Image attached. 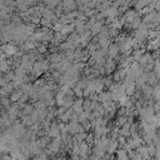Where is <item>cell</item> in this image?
<instances>
[{
  "label": "cell",
  "instance_id": "obj_1",
  "mask_svg": "<svg viewBox=\"0 0 160 160\" xmlns=\"http://www.w3.org/2000/svg\"><path fill=\"white\" fill-rule=\"evenodd\" d=\"M90 146L91 145H89L86 141H83V143H80L79 144V155H80V158H83V159H86L88 156H89V154H90Z\"/></svg>",
  "mask_w": 160,
  "mask_h": 160
},
{
  "label": "cell",
  "instance_id": "obj_2",
  "mask_svg": "<svg viewBox=\"0 0 160 160\" xmlns=\"http://www.w3.org/2000/svg\"><path fill=\"white\" fill-rule=\"evenodd\" d=\"M16 51H18V48H16V45H15L14 43H8V44H5V50H4V53H5L6 58L14 56Z\"/></svg>",
  "mask_w": 160,
  "mask_h": 160
},
{
  "label": "cell",
  "instance_id": "obj_3",
  "mask_svg": "<svg viewBox=\"0 0 160 160\" xmlns=\"http://www.w3.org/2000/svg\"><path fill=\"white\" fill-rule=\"evenodd\" d=\"M104 66H105V70H106V75L111 74V73L115 70V66H116L114 58H110V56H109L108 59L105 60V64H104Z\"/></svg>",
  "mask_w": 160,
  "mask_h": 160
},
{
  "label": "cell",
  "instance_id": "obj_4",
  "mask_svg": "<svg viewBox=\"0 0 160 160\" xmlns=\"http://www.w3.org/2000/svg\"><path fill=\"white\" fill-rule=\"evenodd\" d=\"M61 5H63L65 13H69V11L75 10V9L78 8V6H76V3H75V0H63V2H61Z\"/></svg>",
  "mask_w": 160,
  "mask_h": 160
},
{
  "label": "cell",
  "instance_id": "obj_5",
  "mask_svg": "<svg viewBox=\"0 0 160 160\" xmlns=\"http://www.w3.org/2000/svg\"><path fill=\"white\" fill-rule=\"evenodd\" d=\"M153 88H154V86H151V85H149V84H145V85L141 88V93H143L144 99L150 100V99L153 98Z\"/></svg>",
  "mask_w": 160,
  "mask_h": 160
},
{
  "label": "cell",
  "instance_id": "obj_6",
  "mask_svg": "<svg viewBox=\"0 0 160 160\" xmlns=\"http://www.w3.org/2000/svg\"><path fill=\"white\" fill-rule=\"evenodd\" d=\"M119 53H120V45L116 43H111L110 46L108 48V55L110 58H116Z\"/></svg>",
  "mask_w": 160,
  "mask_h": 160
},
{
  "label": "cell",
  "instance_id": "obj_7",
  "mask_svg": "<svg viewBox=\"0 0 160 160\" xmlns=\"http://www.w3.org/2000/svg\"><path fill=\"white\" fill-rule=\"evenodd\" d=\"M83 103H84V99H83V98H78V100L74 101V105H73V110H74V113L80 114L82 111H84Z\"/></svg>",
  "mask_w": 160,
  "mask_h": 160
},
{
  "label": "cell",
  "instance_id": "obj_8",
  "mask_svg": "<svg viewBox=\"0 0 160 160\" xmlns=\"http://www.w3.org/2000/svg\"><path fill=\"white\" fill-rule=\"evenodd\" d=\"M146 84H149L151 86H155L156 84H159V79L156 76V74L151 70V71H148V82H146Z\"/></svg>",
  "mask_w": 160,
  "mask_h": 160
},
{
  "label": "cell",
  "instance_id": "obj_9",
  "mask_svg": "<svg viewBox=\"0 0 160 160\" xmlns=\"http://www.w3.org/2000/svg\"><path fill=\"white\" fill-rule=\"evenodd\" d=\"M160 48V35L153 40H149V44H148V50H158Z\"/></svg>",
  "mask_w": 160,
  "mask_h": 160
},
{
  "label": "cell",
  "instance_id": "obj_10",
  "mask_svg": "<svg viewBox=\"0 0 160 160\" xmlns=\"http://www.w3.org/2000/svg\"><path fill=\"white\" fill-rule=\"evenodd\" d=\"M23 94H24V93H23L21 89H15V90L9 95V98H10V100H11L13 103H16V101L20 100V98H21Z\"/></svg>",
  "mask_w": 160,
  "mask_h": 160
},
{
  "label": "cell",
  "instance_id": "obj_11",
  "mask_svg": "<svg viewBox=\"0 0 160 160\" xmlns=\"http://www.w3.org/2000/svg\"><path fill=\"white\" fill-rule=\"evenodd\" d=\"M135 151H138L140 155H141V158L143 159H150V155H149V153H148V145H140V146H138L136 148V150Z\"/></svg>",
  "mask_w": 160,
  "mask_h": 160
},
{
  "label": "cell",
  "instance_id": "obj_12",
  "mask_svg": "<svg viewBox=\"0 0 160 160\" xmlns=\"http://www.w3.org/2000/svg\"><path fill=\"white\" fill-rule=\"evenodd\" d=\"M74 98L73 95H65L64 96V100H63V106L66 109H69V108H73V105H74Z\"/></svg>",
  "mask_w": 160,
  "mask_h": 160
},
{
  "label": "cell",
  "instance_id": "obj_13",
  "mask_svg": "<svg viewBox=\"0 0 160 160\" xmlns=\"http://www.w3.org/2000/svg\"><path fill=\"white\" fill-rule=\"evenodd\" d=\"M74 114V110H73V108H69V109H66L65 110V113L61 115V118H60V122H64V123H69L70 122V118H71V115Z\"/></svg>",
  "mask_w": 160,
  "mask_h": 160
},
{
  "label": "cell",
  "instance_id": "obj_14",
  "mask_svg": "<svg viewBox=\"0 0 160 160\" xmlns=\"http://www.w3.org/2000/svg\"><path fill=\"white\" fill-rule=\"evenodd\" d=\"M150 60H153V56H151L150 53H144V54L141 55V58L139 59V64L144 68V66H145L146 64H148Z\"/></svg>",
  "mask_w": 160,
  "mask_h": 160
},
{
  "label": "cell",
  "instance_id": "obj_15",
  "mask_svg": "<svg viewBox=\"0 0 160 160\" xmlns=\"http://www.w3.org/2000/svg\"><path fill=\"white\" fill-rule=\"evenodd\" d=\"M50 136L49 135H46V136H40V139L39 140H36V143H38V145L40 146L42 149H44V148H46V146L49 145V141H50Z\"/></svg>",
  "mask_w": 160,
  "mask_h": 160
},
{
  "label": "cell",
  "instance_id": "obj_16",
  "mask_svg": "<svg viewBox=\"0 0 160 160\" xmlns=\"http://www.w3.org/2000/svg\"><path fill=\"white\" fill-rule=\"evenodd\" d=\"M115 156L118 158V159H124V160H126V159H129V154H128V151L124 149V148H119L116 151H115Z\"/></svg>",
  "mask_w": 160,
  "mask_h": 160
},
{
  "label": "cell",
  "instance_id": "obj_17",
  "mask_svg": "<svg viewBox=\"0 0 160 160\" xmlns=\"http://www.w3.org/2000/svg\"><path fill=\"white\" fill-rule=\"evenodd\" d=\"M128 120H129V116H126V115H118V118L115 120V124L118 128H122Z\"/></svg>",
  "mask_w": 160,
  "mask_h": 160
},
{
  "label": "cell",
  "instance_id": "obj_18",
  "mask_svg": "<svg viewBox=\"0 0 160 160\" xmlns=\"http://www.w3.org/2000/svg\"><path fill=\"white\" fill-rule=\"evenodd\" d=\"M61 2H63V0H44L45 5L48 8H50V9H55L58 5L61 4Z\"/></svg>",
  "mask_w": 160,
  "mask_h": 160
},
{
  "label": "cell",
  "instance_id": "obj_19",
  "mask_svg": "<svg viewBox=\"0 0 160 160\" xmlns=\"http://www.w3.org/2000/svg\"><path fill=\"white\" fill-rule=\"evenodd\" d=\"M144 49H140V48H138V49H134L131 51V55H133V58H134V60H136V61H139V59L141 58V55L144 54Z\"/></svg>",
  "mask_w": 160,
  "mask_h": 160
},
{
  "label": "cell",
  "instance_id": "obj_20",
  "mask_svg": "<svg viewBox=\"0 0 160 160\" xmlns=\"http://www.w3.org/2000/svg\"><path fill=\"white\" fill-rule=\"evenodd\" d=\"M94 94H96V91H95V89L93 88V86H86V88H84V98H91Z\"/></svg>",
  "mask_w": 160,
  "mask_h": 160
},
{
  "label": "cell",
  "instance_id": "obj_21",
  "mask_svg": "<svg viewBox=\"0 0 160 160\" xmlns=\"http://www.w3.org/2000/svg\"><path fill=\"white\" fill-rule=\"evenodd\" d=\"M143 23V19L140 18V15H138V16H135L134 19L131 20V23H130V25H131V29H138L139 26H140V24Z\"/></svg>",
  "mask_w": 160,
  "mask_h": 160
},
{
  "label": "cell",
  "instance_id": "obj_22",
  "mask_svg": "<svg viewBox=\"0 0 160 160\" xmlns=\"http://www.w3.org/2000/svg\"><path fill=\"white\" fill-rule=\"evenodd\" d=\"M73 90H74V95L76 96V98H83L84 96V89L83 88H80L79 85H74L73 86Z\"/></svg>",
  "mask_w": 160,
  "mask_h": 160
},
{
  "label": "cell",
  "instance_id": "obj_23",
  "mask_svg": "<svg viewBox=\"0 0 160 160\" xmlns=\"http://www.w3.org/2000/svg\"><path fill=\"white\" fill-rule=\"evenodd\" d=\"M111 44V38H104V39H99V45L100 48H106L108 49Z\"/></svg>",
  "mask_w": 160,
  "mask_h": 160
},
{
  "label": "cell",
  "instance_id": "obj_24",
  "mask_svg": "<svg viewBox=\"0 0 160 160\" xmlns=\"http://www.w3.org/2000/svg\"><path fill=\"white\" fill-rule=\"evenodd\" d=\"M86 133L85 131H82V133H78V134H75V135H73L74 136V139L80 144V143H83V141H85V139H86Z\"/></svg>",
  "mask_w": 160,
  "mask_h": 160
},
{
  "label": "cell",
  "instance_id": "obj_25",
  "mask_svg": "<svg viewBox=\"0 0 160 160\" xmlns=\"http://www.w3.org/2000/svg\"><path fill=\"white\" fill-rule=\"evenodd\" d=\"M64 96L65 94L63 91H58L56 93V95H55V101H56V106H63V100H64Z\"/></svg>",
  "mask_w": 160,
  "mask_h": 160
},
{
  "label": "cell",
  "instance_id": "obj_26",
  "mask_svg": "<svg viewBox=\"0 0 160 160\" xmlns=\"http://www.w3.org/2000/svg\"><path fill=\"white\" fill-rule=\"evenodd\" d=\"M153 99L155 101L160 100V84H156L154 88H153Z\"/></svg>",
  "mask_w": 160,
  "mask_h": 160
},
{
  "label": "cell",
  "instance_id": "obj_27",
  "mask_svg": "<svg viewBox=\"0 0 160 160\" xmlns=\"http://www.w3.org/2000/svg\"><path fill=\"white\" fill-rule=\"evenodd\" d=\"M3 78L6 80V83H10V82H13V80H14V78H15V71L9 70V71L4 73V76H3Z\"/></svg>",
  "mask_w": 160,
  "mask_h": 160
},
{
  "label": "cell",
  "instance_id": "obj_28",
  "mask_svg": "<svg viewBox=\"0 0 160 160\" xmlns=\"http://www.w3.org/2000/svg\"><path fill=\"white\" fill-rule=\"evenodd\" d=\"M35 109V106H34V104H26L24 108H23V113L24 114H26V115H30L31 113H33V110Z\"/></svg>",
  "mask_w": 160,
  "mask_h": 160
},
{
  "label": "cell",
  "instance_id": "obj_29",
  "mask_svg": "<svg viewBox=\"0 0 160 160\" xmlns=\"http://www.w3.org/2000/svg\"><path fill=\"white\" fill-rule=\"evenodd\" d=\"M95 23H96V18H95V16H91L90 19H88V21H85V29H86V30H90L93 26H94Z\"/></svg>",
  "mask_w": 160,
  "mask_h": 160
},
{
  "label": "cell",
  "instance_id": "obj_30",
  "mask_svg": "<svg viewBox=\"0 0 160 160\" xmlns=\"http://www.w3.org/2000/svg\"><path fill=\"white\" fill-rule=\"evenodd\" d=\"M154 14H155L154 11H150V13H148V14H145V16L143 18V23H145V24H150V23L153 21Z\"/></svg>",
  "mask_w": 160,
  "mask_h": 160
},
{
  "label": "cell",
  "instance_id": "obj_31",
  "mask_svg": "<svg viewBox=\"0 0 160 160\" xmlns=\"http://www.w3.org/2000/svg\"><path fill=\"white\" fill-rule=\"evenodd\" d=\"M114 39H115V43H116V44H119L120 46H122V45L125 43V39H126V36H125L124 34H120V35L118 34Z\"/></svg>",
  "mask_w": 160,
  "mask_h": 160
},
{
  "label": "cell",
  "instance_id": "obj_32",
  "mask_svg": "<svg viewBox=\"0 0 160 160\" xmlns=\"http://www.w3.org/2000/svg\"><path fill=\"white\" fill-rule=\"evenodd\" d=\"M160 35V31L159 30H155V29H149V33H148V40H153L155 38H158Z\"/></svg>",
  "mask_w": 160,
  "mask_h": 160
},
{
  "label": "cell",
  "instance_id": "obj_33",
  "mask_svg": "<svg viewBox=\"0 0 160 160\" xmlns=\"http://www.w3.org/2000/svg\"><path fill=\"white\" fill-rule=\"evenodd\" d=\"M11 100H10V98L9 96H2V105H3V108H5V109H8L9 106L11 105Z\"/></svg>",
  "mask_w": 160,
  "mask_h": 160
},
{
  "label": "cell",
  "instance_id": "obj_34",
  "mask_svg": "<svg viewBox=\"0 0 160 160\" xmlns=\"http://www.w3.org/2000/svg\"><path fill=\"white\" fill-rule=\"evenodd\" d=\"M3 89H4V90L8 93V95H10L11 93L15 90V88H14V85H13V83H11V82H10V83H6V84L3 86Z\"/></svg>",
  "mask_w": 160,
  "mask_h": 160
},
{
  "label": "cell",
  "instance_id": "obj_35",
  "mask_svg": "<svg viewBox=\"0 0 160 160\" xmlns=\"http://www.w3.org/2000/svg\"><path fill=\"white\" fill-rule=\"evenodd\" d=\"M14 71H15V75H18V76H23V78H24L26 74H28V73H26V70L23 68L21 65H20V66H18V68H15V70H14Z\"/></svg>",
  "mask_w": 160,
  "mask_h": 160
},
{
  "label": "cell",
  "instance_id": "obj_36",
  "mask_svg": "<svg viewBox=\"0 0 160 160\" xmlns=\"http://www.w3.org/2000/svg\"><path fill=\"white\" fill-rule=\"evenodd\" d=\"M155 151H156V146H155V144H154V143L149 144V145H148V153H149L150 158H154Z\"/></svg>",
  "mask_w": 160,
  "mask_h": 160
},
{
  "label": "cell",
  "instance_id": "obj_37",
  "mask_svg": "<svg viewBox=\"0 0 160 160\" xmlns=\"http://www.w3.org/2000/svg\"><path fill=\"white\" fill-rule=\"evenodd\" d=\"M40 25L45 26V28H50V26H53V23L50 20L45 19V18H42V19H40Z\"/></svg>",
  "mask_w": 160,
  "mask_h": 160
},
{
  "label": "cell",
  "instance_id": "obj_38",
  "mask_svg": "<svg viewBox=\"0 0 160 160\" xmlns=\"http://www.w3.org/2000/svg\"><path fill=\"white\" fill-rule=\"evenodd\" d=\"M94 140H95V135H94V133H91V134H88V135H86L85 141H86L89 145H93V144H94Z\"/></svg>",
  "mask_w": 160,
  "mask_h": 160
},
{
  "label": "cell",
  "instance_id": "obj_39",
  "mask_svg": "<svg viewBox=\"0 0 160 160\" xmlns=\"http://www.w3.org/2000/svg\"><path fill=\"white\" fill-rule=\"evenodd\" d=\"M63 26H64V24H61L60 21H56L54 25H53V30H54L55 33H58V31H60L63 29Z\"/></svg>",
  "mask_w": 160,
  "mask_h": 160
},
{
  "label": "cell",
  "instance_id": "obj_40",
  "mask_svg": "<svg viewBox=\"0 0 160 160\" xmlns=\"http://www.w3.org/2000/svg\"><path fill=\"white\" fill-rule=\"evenodd\" d=\"M36 49H38V51L40 53V54H45V53H46V50H48V48H46V45L45 44H39L38 46H36Z\"/></svg>",
  "mask_w": 160,
  "mask_h": 160
},
{
  "label": "cell",
  "instance_id": "obj_41",
  "mask_svg": "<svg viewBox=\"0 0 160 160\" xmlns=\"http://www.w3.org/2000/svg\"><path fill=\"white\" fill-rule=\"evenodd\" d=\"M45 104L48 108H53V106L56 105V101H55V98H51V99H46L45 100Z\"/></svg>",
  "mask_w": 160,
  "mask_h": 160
},
{
  "label": "cell",
  "instance_id": "obj_42",
  "mask_svg": "<svg viewBox=\"0 0 160 160\" xmlns=\"http://www.w3.org/2000/svg\"><path fill=\"white\" fill-rule=\"evenodd\" d=\"M82 125L84 126V129H85V131L86 130H90V129H93V126H91V122L89 119H86V120H84V122L82 123Z\"/></svg>",
  "mask_w": 160,
  "mask_h": 160
},
{
  "label": "cell",
  "instance_id": "obj_43",
  "mask_svg": "<svg viewBox=\"0 0 160 160\" xmlns=\"http://www.w3.org/2000/svg\"><path fill=\"white\" fill-rule=\"evenodd\" d=\"M118 143H119V148H123V146L125 145V143H126V138L123 136V135H119V138H118Z\"/></svg>",
  "mask_w": 160,
  "mask_h": 160
},
{
  "label": "cell",
  "instance_id": "obj_44",
  "mask_svg": "<svg viewBox=\"0 0 160 160\" xmlns=\"http://www.w3.org/2000/svg\"><path fill=\"white\" fill-rule=\"evenodd\" d=\"M45 79H36V82L34 83V85L36 86V88H40V86H43V85H45Z\"/></svg>",
  "mask_w": 160,
  "mask_h": 160
},
{
  "label": "cell",
  "instance_id": "obj_45",
  "mask_svg": "<svg viewBox=\"0 0 160 160\" xmlns=\"http://www.w3.org/2000/svg\"><path fill=\"white\" fill-rule=\"evenodd\" d=\"M65 110H66V108H64V106H59V109L56 110V118H58V119H60V118H61V115L65 113Z\"/></svg>",
  "mask_w": 160,
  "mask_h": 160
},
{
  "label": "cell",
  "instance_id": "obj_46",
  "mask_svg": "<svg viewBox=\"0 0 160 160\" xmlns=\"http://www.w3.org/2000/svg\"><path fill=\"white\" fill-rule=\"evenodd\" d=\"M104 84H105V86H106V88H110V86H111V84H113V80H111V79H109V78H104Z\"/></svg>",
  "mask_w": 160,
  "mask_h": 160
},
{
  "label": "cell",
  "instance_id": "obj_47",
  "mask_svg": "<svg viewBox=\"0 0 160 160\" xmlns=\"http://www.w3.org/2000/svg\"><path fill=\"white\" fill-rule=\"evenodd\" d=\"M156 134L160 136V128H158V130H156Z\"/></svg>",
  "mask_w": 160,
  "mask_h": 160
},
{
  "label": "cell",
  "instance_id": "obj_48",
  "mask_svg": "<svg viewBox=\"0 0 160 160\" xmlns=\"http://www.w3.org/2000/svg\"><path fill=\"white\" fill-rule=\"evenodd\" d=\"M158 60H159V61H160V55H159V58H158Z\"/></svg>",
  "mask_w": 160,
  "mask_h": 160
},
{
  "label": "cell",
  "instance_id": "obj_49",
  "mask_svg": "<svg viewBox=\"0 0 160 160\" xmlns=\"http://www.w3.org/2000/svg\"><path fill=\"white\" fill-rule=\"evenodd\" d=\"M34 2H36V3H38V2H39V0H34Z\"/></svg>",
  "mask_w": 160,
  "mask_h": 160
}]
</instances>
